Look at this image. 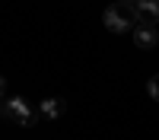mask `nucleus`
<instances>
[{
    "instance_id": "nucleus-6",
    "label": "nucleus",
    "mask_w": 159,
    "mask_h": 140,
    "mask_svg": "<svg viewBox=\"0 0 159 140\" xmlns=\"http://www.w3.org/2000/svg\"><path fill=\"white\" fill-rule=\"evenodd\" d=\"M147 89H150V96H153V99L159 96V76H150V83H147Z\"/></svg>"
},
{
    "instance_id": "nucleus-4",
    "label": "nucleus",
    "mask_w": 159,
    "mask_h": 140,
    "mask_svg": "<svg viewBox=\"0 0 159 140\" xmlns=\"http://www.w3.org/2000/svg\"><path fill=\"white\" fill-rule=\"evenodd\" d=\"M130 10H134V19H140V22H156L159 19V0H137Z\"/></svg>"
},
{
    "instance_id": "nucleus-8",
    "label": "nucleus",
    "mask_w": 159,
    "mask_h": 140,
    "mask_svg": "<svg viewBox=\"0 0 159 140\" xmlns=\"http://www.w3.org/2000/svg\"><path fill=\"white\" fill-rule=\"evenodd\" d=\"M0 96H3V76H0Z\"/></svg>"
},
{
    "instance_id": "nucleus-7",
    "label": "nucleus",
    "mask_w": 159,
    "mask_h": 140,
    "mask_svg": "<svg viewBox=\"0 0 159 140\" xmlns=\"http://www.w3.org/2000/svg\"><path fill=\"white\" fill-rule=\"evenodd\" d=\"M121 3H124V7H134V3H137V0H121Z\"/></svg>"
},
{
    "instance_id": "nucleus-3",
    "label": "nucleus",
    "mask_w": 159,
    "mask_h": 140,
    "mask_svg": "<svg viewBox=\"0 0 159 140\" xmlns=\"http://www.w3.org/2000/svg\"><path fill=\"white\" fill-rule=\"evenodd\" d=\"M134 42H137V48H153V45L159 42L156 22H137V29H134Z\"/></svg>"
},
{
    "instance_id": "nucleus-1",
    "label": "nucleus",
    "mask_w": 159,
    "mask_h": 140,
    "mask_svg": "<svg viewBox=\"0 0 159 140\" xmlns=\"http://www.w3.org/2000/svg\"><path fill=\"white\" fill-rule=\"evenodd\" d=\"M102 22H105V29H108V32H115V35H121V32H130V29H134V10H130V7H108V10H105L102 13Z\"/></svg>"
},
{
    "instance_id": "nucleus-2",
    "label": "nucleus",
    "mask_w": 159,
    "mask_h": 140,
    "mask_svg": "<svg viewBox=\"0 0 159 140\" xmlns=\"http://www.w3.org/2000/svg\"><path fill=\"white\" fill-rule=\"evenodd\" d=\"M0 111H3L7 118H13L16 124H22V127H29V124L35 121V111L29 108V102H25L22 96H13V99H7L3 105H0Z\"/></svg>"
},
{
    "instance_id": "nucleus-5",
    "label": "nucleus",
    "mask_w": 159,
    "mask_h": 140,
    "mask_svg": "<svg viewBox=\"0 0 159 140\" xmlns=\"http://www.w3.org/2000/svg\"><path fill=\"white\" fill-rule=\"evenodd\" d=\"M64 108H67V105H64V99H54V96H51V99H45L42 105H38V111H42L45 118H61V115H64Z\"/></svg>"
}]
</instances>
